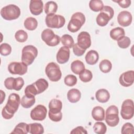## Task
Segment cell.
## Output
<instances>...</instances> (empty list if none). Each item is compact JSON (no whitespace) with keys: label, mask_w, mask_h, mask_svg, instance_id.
Here are the masks:
<instances>
[{"label":"cell","mask_w":134,"mask_h":134,"mask_svg":"<svg viewBox=\"0 0 134 134\" xmlns=\"http://www.w3.org/2000/svg\"><path fill=\"white\" fill-rule=\"evenodd\" d=\"M20 98L18 94L12 93L8 96L7 102L2 111L3 117L6 119H11L17 111L20 104Z\"/></svg>","instance_id":"obj_1"},{"label":"cell","mask_w":134,"mask_h":134,"mask_svg":"<svg viewBox=\"0 0 134 134\" xmlns=\"http://www.w3.org/2000/svg\"><path fill=\"white\" fill-rule=\"evenodd\" d=\"M85 22V17L81 12H76L73 14L68 25V29L71 32H75L79 31Z\"/></svg>","instance_id":"obj_2"},{"label":"cell","mask_w":134,"mask_h":134,"mask_svg":"<svg viewBox=\"0 0 134 134\" xmlns=\"http://www.w3.org/2000/svg\"><path fill=\"white\" fill-rule=\"evenodd\" d=\"M37 49L32 45L25 46L21 52V61L27 66L31 64L38 55Z\"/></svg>","instance_id":"obj_3"},{"label":"cell","mask_w":134,"mask_h":134,"mask_svg":"<svg viewBox=\"0 0 134 134\" xmlns=\"http://www.w3.org/2000/svg\"><path fill=\"white\" fill-rule=\"evenodd\" d=\"M20 15V9L17 5L9 4L1 10V15L2 18L7 20H12L17 19Z\"/></svg>","instance_id":"obj_4"},{"label":"cell","mask_w":134,"mask_h":134,"mask_svg":"<svg viewBox=\"0 0 134 134\" xmlns=\"http://www.w3.org/2000/svg\"><path fill=\"white\" fill-rule=\"evenodd\" d=\"M114 15V10L111 7L109 6H104L96 17V23L99 26H105L113 17Z\"/></svg>","instance_id":"obj_5"},{"label":"cell","mask_w":134,"mask_h":134,"mask_svg":"<svg viewBox=\"0 0 134 134\" xmlns=\"http://www.w3.org/2000/svg\"><path fill=\"white\" fill-rule=\"evenodd\" d=\"M105 113V119L106 124L110 127L116 126L119 121V111L117 107L115 105L109 106L107 108Z\"/></svg>","instance_id":"obj_6"},{"label":"cell","mask_w":134,"mask_h":134,"mask_svg":"<svg viewBox=\"0 0 134 134\" xmlns=\"http://www.w3.org/2000/svg\"><path fill=\"white\" fill-rule=\"evenodd\" d=\"M45 73L49 79L52 82L59 81L62 76V73L59 66L55 62L49 63L46 68Z\"/></svg>","instance_id":"obj_7"},{"label":"cell","mask_w":134,"mask_h":134,"mask_svg":"<svg viewBox=\"0 0 134 134\" xmlns=\"http://www.w3.org/2000/svg\"><path fill=\"white\" fill-rule=\"evenodd\" d=\"M45 22L47 27L51 28H60L62 27L65 23V18L60 15H48L45 18Z\"/></svg>","instance_id":"obj_8"},{"label":"cell","mask_w":134,"mask_h":134,"mask_svg":"<svg viewBox=\"0 0 134 134\" xmlns=\"http://www.w3.org/2000/svg\"><path fill=\"white\" fill-rule=\"evenodd\" d=\"M41 37L42 40L49 46L54 47L57 46L60 41V37L55 35L50 29H46L42 31Z\"/></svg>","instance_id":"obj_9"},{"label":"cell","mask_w":134,"mask_h":134,"mask_svg":"<svg viewBox=\"0 0 134 134\" xmlns=\"http://www.w3.org/2000/svg\"><path fill=\"white\" fill-rule=\"evenodd\" d=\"M134 106L132 99H127L125 100L121 105L120 115L124 119L128 120L133 116Z\"/></svg>","instance_id":"obj_10"},{"label":"cell","mask_w":134,"mask_h":134,"mask_svg":"<svg viewBox=\"0 0 134 134\" xmlns=\"http://www.w3.org/2000/svg\"><path fill=\"white\" fill-rule=\"evenodd\" d=\"M27 65L23 62H12L8 65V70L12 74L23 75L27 72Z\"/></svg>","instance_id":"obj_11"},{"label":"cell","mask_w":134,"mask_h":134,"mask_svg":"<svg viewBox=\"0 0 134 134\" xmlns=\"http://www.w3.org/2000/svg\"><path fill=\"white\" fill-rule=\"evenodd\" d=\"M47 109L42 105H38L30 111V117L34 120H43L47 116Z\"/></svg>","instance_id":"obj_12"},{"label":"cell","mask_w":134,"mask_h":134,"mask_svg":"<svg viewBox=\"0 0 134 134\" xmlns=\"http://www.w3.org/2000/svg\"><path fill=\"white\" fill-rule=\"evenodd\" d=\"M77 44L81 48L86 50L91 45V39L90 34L86 31L81 32L77 36Z\"/></svg>","instance_id":"obj_13"},{"label":"cell","mask_w":134,"mask_h":134,"mask_svg":"<svg viewBox=\"0 0 134 134\" xmlns=\"http://www.w3.org/2000/svg\"><path fill=\"white\" fill-rule=\"evenodd\" d=\"M119 82L124 87H129L132 85L134 82L133 71H128L122 73L119 77Z\"/></svg>","instance_id":"obj_14"},{"label":"cell","mask_w":134,"mask_h":134,"mask_svg":"<svg viewBox=\"0 0 134 134\" xmlns=\"http://www.w3.org/2000/svg\"><path fill=\"white\" fill-rule=\"evenodd\" d=\"M132 19L131 14L128 11H121L117 16V21L122 27L129 26L131 24Z\"/></svg>","instance_id":"obj_15"},{"label":"cell","mask_w":134,"mask_h":134,"mask_svg":"<svg viewBox=\"0 0 134 134\" xmlns=\"http://www.w3.org/2000/svg\"><path fill=\"white\" fill-rule=\"evenodd\" d=\"M70 51L69 48L63 46L61 47L58 51L56 55L57 61L60 64L66 63L70 58Z\"/></svg>","instance_id":"obj_16"},{"label":"cell","mask_w":134,"mask_h":134,"mask_svg":"<svg viewBox=\"0 0 134 134\" xmlns=\"http://www.w3.org/2000/svg\"><path fill=\"white\" fill-rule=\"evenodd\" d=\"M43 4L41 0H31L29 4V9L34 15H39L43 12Z\"/></svg>","instance_id":"obj_17"},{"label":"cell","mask_w":134,"mask_h":134,"mask_svg":"<svg viewBox=\"0 0 134 134\" xmlns=\"http://www.w3.org/2000/svg\"><path fill=\"white\" fill-rule=\"evenodd\" d=\"M92 116L93 118L97 121H103L105 119V110L101 106H95L92 111Z\"/></svg>","instance_id":"obj_18"},{"label":"cell","mask_w":134,"mask_h":134,"mask_svg":"<svg viewBox=\"0 0 134 134\" xmlns=\"http://www.w3.org/2000/svg\"><path fill=\"white\" fill-rule=\"evenodd\" d=\"M38 94L43 93L46 91L49 86L48 81L44 79H39L35 83H32Z\"/></svg>","instance_id":"obj_19"},{"label":"cell","mask_w":134,"mask_h":134,"mask_svg":"<svg viewBox=\"0 0 134 134\" xmlns=\"http://www.w3.org/2000/svg\"><path fill=\"white\" fill-rule=\"evenodd\" d=\"M49 111L51 113H58L61 111L62 108V103L57 99H51L49 103Z\"/></svg>","instance_id":"obj_20"},{"label":"cell","mask_w":134,"mask_h":134,"mask_svg":"<svg viewBox=\"0 0 134 134\" xmlns=\"http://www.w3.org/2000/svg\"><path fill=\"white\" fill-rule=\"evenodd\" d=\"M95 97L98 102L104 103L108 101L110 98V94L107 90L102 88L97 91L95 93Z\"/></svg>","instance_id":"obj_21"},{"label":"cell","mask_w":134,"mask_h":134,"mask_svg":"<svg viewBox=\"0 0 134 134\" xmlns=\"http://www.w3.org/2000/svg\"><path fill=\"white\" fill-rule=\"evenodd\" d=\"M85 59L87 63L90 65H94L98 61L99 54L96 51L91 50L86 53Z\"/></svg>","instance_id":"obj_22"},{"label":"cell","mask_w":134,"mask_h":134,"mask_svg":"<svg viewBox=\"0 0 134 134\" xmlns=\"http://www.w3.org/2000/svg\"><path fill=\"white\" fill-rule=\"evenodd\" d=\"M81 97V92L76 88L70 90L67 93V98L68 100L72 103L79 102Z\"/></svg>","instance_id":"obj_23"},{"label":"cell","mask_w":134,"mask_h":134,"mask_svg":"<svg viewBox=\"0 0 134 134\" xmlns=\"http://www.w3.org/2000/svg\"><path fill=\"white\" fill-rule=\"evenodd\" d=\"M36 102L35 96L24 95L20 100V104L25 108H29L31 107Z\"/></svg>","instance_id":"obj_24"},{"label":"cell","mask_w":134,"mask_h":134,"mask_svg":"<svg viewBox=\"0 0 134 134\" xmlns=\"http://www.w3.org/2000/svg\"><path fill=\"white\" fill-rule=\"evenodd\" d=\"M29 132V124L25 122H20L16 126L13 131L10 133L13 134H27Z\"/></svg>","instance_id":"obj_25"},{"label":"cell","mask_w":134,"mask_h":134,"mask_svg":"<svg viewBox=\"0 0 134 134\" xmlns=\"http://www.w3.org/2000/svg\"><path fill=\"white\" fill-rule=\"evenodd\" d=\"M125 32L124 29L119 27H116L111 29L110 31V38L114 40L117 41L121 37L125 36Z\"/></svg>","instance_id":"obj_26"},{"label":"cell","mask_w":134,"mask_h":134,"mask_svg":"<svg viewBox=\"0 0 134 134\" xmlns=\"http://www.w3.org/2000/svg\"><path fill=\"white\" fill-rule=\"evenodd\" d=\"M71 69L72 72L75 74H79L85 69V65L83 62L80 60H75L71 64Z\"/></svg>","instance_id":"obj_27"},{"label":"cell","mask_w":134,"mask_h":134,"mask_svg":"<svg viewBox=\"0 0 134 134\" xmlns=\"http://www.w3.org/2000/svg\"><path fill=\"white\" fill-rule=\"evenodd\" d=\"M44 9L47 15L55 14L58 9V5L54 1H49L46 3Z\"/></svg>","instance_id":"obj_28"},{"label":"cell","mask_w":134,"mask_h":134,"mask_svg":"<svg viewBox=\"0 0 134 134\" xmlns=\"http://www.w3.org/2000/svg\"><path fill=\"white\" fill-rule=\"evenodd\" d=\"M25 28L28 30H34L38 26V21L35 18L28 17L27 18L24 23Z\"/></svg>","instance_id":"obj_29"},{"label":"cell","mask_w":134,"mask_h":134,"mask_svg":"<svg viewBox=\"0 0 134 134\" xmlns=\"http://www.w3.org/2000/svg\"><path fill=\"white\" fill-rule=\"evenodd\" d=\"M29 132L31 134H42L44 132V128L40 123L29 124Z\"/></svg>","instance_id":"obj_30"},{"label":"cell","mask_w":134,"mask_h":134,"mask_svg":"<svg viewBox=\"0 0 134 134\" xmlns=\"http://www.w3.org/2000/svg\"><path fill=\"white\" fill-rule=\"evenodd\" d=\"M89 7L92 11L98 12L102 10L104 4L100 0H91L89 3Z\"/></svg>","instance_id":"obj_31"},{"label":"cell","mask_w":134,"mask_h":134,"mask_svg":"<svg viewBox=\"0 0 134 134\" xmlns=\"http://www.w3.org/2000/svg\"><path fill=\"white\" fill-rule=\"evenodd\" d=\"M60 40L63 45L69 48H72L74 44V40L72 37L68 34L63 35L61 37Z\"/></svg>","instance_id":"obj_32"},{"label":"cell","mask_w":134,"mask_h":134,"mask_svg":"<svg viewBox=\"0 0 134 134\" xmlns=\"http://www.w3.org/2000/svg\"><path fill=\"white\" fill-rule=\"evenodd\" d=\"M99 68L100 71L103 73H107L109 72L111 70L112 64L109 60L107 59H104L99 63Z\"/></svg>","instance_id":"obj_33"},{"label":"cell","mask_w":134,"mask_h":134,"mask_svg":"<svg viewBox=\"0 0 134 134\" xmlns=\"http://www.w3.org/2000/svg\"><path fill=\"white\" fill-rule=\"evenodd\" d=\"M79 78L83 82H88L91 81L93 77V74L91 71L88 69H84L79 74Z\"/></svg>","instance_id":"obj_34"},{"label":"cell","mask_w":134,"mask_h":134,"mask_svg":"<svg viewBox=\"0 0 134 134\" xmlns=\"http://www.w3.org/2000/svg\"><path fill=\"white\" fill-rule=\"evenodd\" d=\"M93 130L96 133L104 134L106 132L107 127L104 122L98 121L94 124Z\"/></svg>","instance_id":"obj_35"},{"label":"cell","mask_w":134,"mask_h":134,"mask_svg":"<svg viewBox=\"0 0 134 134\" xmlns=\"http://www.w3.org/2000/svg\"><path fill=\"white\" fill-rule=\"evenodd\" d=\"M15 38L18 42H24L28 39V34L23 30H19L15 33Z\"/></svg>","instance_id":"obj_36"},{"label":"cell","mask_w":134,"mask_h":134,"mask_svg":"<svg viewBox=\"0 0 134 134\" xmlns=\"http://www.w3.org/2000/svg\"><path fill=\"white\" fill-rule=\"evenodd\" d=\"M131 43L130 38L127 36H124L117 40L118 46L122 49H126L129 47Z\"/></svg>","instance_id":"obj_37"},{"label":"cell","mask_w":134,"mask_h":134,"mask_svg":"<svg viewBox=\"0 0 134 134\" xmlns=\"http://www.w3.org/2000/svg\"><path fill=\"white\" fill-rule=\"evenodd\" d=\"M76 77L72 74H69L64 77V82L66 85L68 86H73L77 83Z\"/></svg>","instance_id":"obj_38"},{"label":"cell","mask_w":134,"mask_h":134,"mask_svg":"<svg viewBox=\"0 0 134 134\" xmlns=\"http://www.w3.org/2000/svg\"><path fill=\"white\" fill-rule=\"evenodd\" d=\"M12 52V47L11 46L7 43H4L1 44L0 46V53L3 56H7L10 54Z\"/></svg>","instance_id":"obj_39"},{"label":"cell","mask_w":134,"mask_h":134,"mask_svg":"<svg viewBox=\"0 0 134 134\" xmlns=\"http://www.w3.org/2000/svg\"><path fill=\"white\" fill-rule=\"evenodd\" d=\"M121 133L122 134H133V126L130 122H126L122 126L121 128Z\"/></svg>","instance_id":"obj_40"},{"label":"cell","mask_w":134,"mask_h":134,"mask_svg":"<svg viewBox=\"0 0 134 134\" xmlns=\"http://www.w3.org/2000/svg\"><path fill=\"white\" fill-rule=\"evenodd\" d=\"M24 85V80L21 77H18L17 78H15L14 83V87L13 90L15 91H19L23 87Z\"/></svg>","instance_id":"obj_41"},{"label":"cell","mask_w":134,"mask_h":134,"mask_svg":"<svg viewBox=\"0 0 134 134\" xmlns=\"http://www.w3.org/2000/svg\"><path fill=\"white\" fill-rule=\"evenodd\" d=\"M48 115H49V118L52 121L54 122L60 121L62 118V113L61 111L58 113H48Z\"/></svg>","instance_id":"obj_42"},{"label":"cell","mask_w":134,"mask_h":134,"mask_svg":"<svg viewBox=\"0 0 134 134\" xmlns=\"http://www.w3.org/2000/svg\"><path fill=\"white\" fill-rule=\"evenodd\" d=\"M73 51L75 55L76 56L80 57L82 56L85 52V50L81 48L80 47L78 46V44L76 43L74 44L73 46Z\"/></svg>","instance_id":"obj_43"},{"label":"cell","mask_w":134,"mask_h":134,"mask_svg":"<svg viewBox=\"0 0 134 134\" xmlns=\"http://www.w3.org/2000/svg\"><path fill=\"white\" fill-rule=\"evenodd\" d=\"M14 80L15 78L12 77L6 78L4 81V85L5 87L8 90H13Z\"/></svg>","instance_id":"obj_44"},{"label":"cell","mask_w":134,"mask_h":134,"mask_svg":"<svg viewBox=\"0 0 134 134\" xmlns=\"http://www.w3.org/2000/svg\"><path fill=\"white\" fill-rule=\"evenodd\" d=\"M70 133L71 134H75V133H82V134H87V131H86V130L82 126H78L76 128H75L74 129H73L71 132Z\"/></svg>","instance_id":"obj_45"},{"label":"cell","mask_w":134,"mask_h":134,"mask_svg":"<svg viewBox=\"0 0 134 134\" xmlns=\"http://www.w3.org/2000/svg\"><path fill=\"white\" fill-rule=\"evenodd\" d=\"M115 2L118 4V5L122 8H125L128 7L131 4L130 0H120L114 1Z\"/></svg>","instance_id":"obj_46"},{"label":"cell","mask_w":134,"mask_h":134,"mask_svg":"<svg viewBox=\"0 0 134 134\" xmlns=\"http://www.w3.org/2000/svg\"><path fill=\"white\" fill-rule=\"evenodd\" d=\"M1 92V104H2L3 102V101L4 100L5 98V93L2 91L1 90L0 91Z\"/></svg>","instance_id":"obj_47"}]
</instances>
